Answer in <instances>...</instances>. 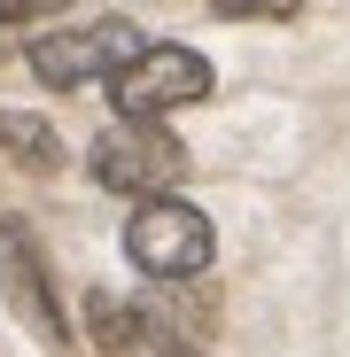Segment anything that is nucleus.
<instances>
[{"label":"nucleus","mask_w":350,"mask_h":357,"mask_svg":"<svg viewBox=\"0 0 350 357\" xmlns=\"http://www.w3.org/2000/svg\"><path fill=\"white\" fill-rule=\"evenodd\" d=\"M203 93H210V63H203L195 47H171V39L163 47H140L133 63L109 78L117 116H156V125H163L171 109H195Z\"/></svg>","instance_id":"20e7f679"},{"label":"nucleus","mask_w":350,"mask_h":357,"mask_svg":"<svg viewBox=\"0 0 350 357\" xmlns=\"http://www.w3.org/2000/svg\"><path fill=\"white\" fill-rule=\"evenodd\" d=\"M171 357H195V349H171Z\"/></svg>","instance_id":"1a4fd4ad"},{"label":"nucleus","mask_w":350,"mask_h":357,"mask_svg":"<svg viewBox=\"0 0 350 357\" xmlns=\"http://www.w3.org/2000/svg\"><path fill=\"white\" fill-rule=\"evenodd\" d=\"M94 178L109 195H133V202H148V195H171L187 178V148L171 140L156 116H117V125L94 140Z\"/></svg>","instance_id":"f03ea898"},{"label":"nucleus","mask_w":350,"mask_h":357,"mask_svg":"<svg viewBox=\"0 0 350 357\" xmlns=\"http://www.w3.org/2000/svg\"><path fill=\"white\" fill-rule=\"evenodd\" d=\"M0 148H8V163H24V171H54L63 163L54 125H39V116H24V109H0Z\"/></svg>","instance_id":"423d86ee"},{"label":"nucleus","mask_w":350,"mask_h":357,"mask_svg":"<svg viewBox=\"0 0 350 357\" xmlns=\"http://www.w3.org/2000/svg\"><path fill=\"white\" fill-rule=\"evenodd\" d=\"M210 249H218L210 241V218L187 195H148L125 218V257L148 280H195V272H210Z\"/></svg>","instance_id":"f257e3e1"},{"label":"nucleus","mask_w":350,"mask_h":357,"mask_svg":"<svg viewBox=\"0 0 350 357\" xmlns=\"http://www.w3.org/2000/svg\"><path fill=\"white\" fill-rule=\"evenodd\" d=\"M86 326H94V342H101L109 357H171V349L156 342V326H148L133 303H117V295H94V303H86Z\"/></svg>","instance_id":"39448f33"},{"label":"nucleus","mask_w":350,"mask_h":357,"mask_svg":"<svg viewBox=\"0 0 350 357\" xmlns=\"http://www.w3.org/2000/svg\"><path fill=\"white\" fill-rule=\"evenodd\" d=\"M296 8H304V0H218V16H233V24H280Z\"/></svg>","instance_id":"0eeeda50"},{"label":"nucleus","mask_w":350,"mask_h":357,"mask_svg":"<svg viewBox=\"0 0 350 357\" xmlns=\"http://www.w3.org/2000/svg\"><path fill=\"white\" fill-rule=\"evenodd\" d=\"M148 39L125 24V16H101V24H78V31H47V39H31V78L39 86H101V78H117L140 54Z\"/></svg>","instance_id":"7ed1b4c3"},{"label":"nucleus","mask_w":350,"mask_h":357,"mask_svg":"<svg viewBox=\"0 0 350 357\" xmlns=\"http://www.w3.org/2000/svg\"><path fill=\"white\" fill-rule=\"evenodd\" d=\"M54 8H71V0H0V24H39Z\"/></svg>","instance_id":"6e6552de"}]
</instances>
